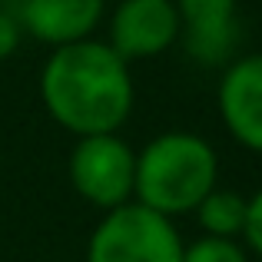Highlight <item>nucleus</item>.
Instances as JSON below:
<instances>
[{
    "instance_id": "nucleus-1",
    "label": "nucleus",
    "mask_w": 262,
    "mask_h": 262,
    "mask_svg": "<svg viewBox=\"0 0 262 262\" xmlns=\"http://www.w3.org/2000/svg\"><path fill=\"white\" fill-rule=\"evenodd\" d=\"M43 106L73 136L116 133L133 113V77L100 40L57 47L40 73Z\"/></svg>"
},
{
    "instance_id": "nucleus-2",
    "label": "nucleus",
    "mask_w": 262,
    "mask_h": 262,
    "mask_svg": "<svg viewBox=\"0 0 262 262\" xmlns=\"http://www.w3.org/2000/svg\"><path fill=\"white\" fill-rule=\"evenodd\" d=\"M216 149L196 133H163L136 153L133 203L173 219L192 212L199 199L216 189Z\"/></svg>"
},
{
    "instance_id": "nucleus-3",
    "label": "nucleus",
    "mask_w": 262,
    "mask_h": 262,
    "mask_svg": "<svg viewBox=\"0 0 262 262\" xmlns=\"http://www.w3.org/2000/svg\"><path fill=\"white\" fill-rule=\"evenodd\" d=\"M86 262H183V243L173 219L126 203L100 219L86 246Z\"/></svg>"
},
{
    "instance_id": "nucleus-4",
    "label": "nucleus",
    "mask_w": 262,
    "mask_h": 262,
    "mask_svg": "<svg viewBox=\"0 0 262 262\" xmlns=\"http://www.w3.org/2000/svg\"><path fill=\"white\" fill-rule=\"evenodd\" d=\"M136 153L116 133L80 136L70 149V183L90 206L110 212L133 203Z\"/></svg>"
},
{
    "instance_id": "nucleus-5",
    "label": "nucleus",
    "mask_w": 262,
    "mask_h": 262,
    "mask_svg": "<svg viewBox=\"0 0 262 262\" xmlns=\"http://www.w3.org/2000/svg\"><path fill=\"white\" fill-rule=\"evenodd\" d=\"M179 40V13L173 0H120L110 20L106 47L120 60H149Z\"/></svg>"
},
{
    "instance_id": "nucleus-6",
    "label": "nucleus",
    "mask_w": 262,
    "mask_h": 262,
    "mask_svg": "<svg viewBox=\"0 0 262 262\" xmlns=\"http://www.w3.org/2000/svg\"><path fill=\"white\" fill-rule=\"evenodd\" d=\"M216 103L232 140L262 153V53L226 63Z\"/></svg>"
},
{
    "instance_id": "nucleus-7",
    "label": "nucleus",
    "mask_w": 262,
    "mask_h": 262,
    "mask_svg": "<svg viewBox=\"0 0 262 262\" xmlns=\"http://www.w3.org/2000/svg\"><path fill=\"white\" fill-rule=\"evenodd\" d=\"M179 33L196 63L223 67L236 50V0H173Z\"/></svg>"
},
{
    "instance_id": "nucleus-8",
    "label": "nucleus",
    "mask_w": 262,
    "mask_h": 262,
    "mask_svg": "<svg viewBox=\"0 0 262 262\" xmlns=\"http://www.w3.org/2000/svg\"><path fill=\"white\" fill-rule=\"evenodd\" d=\"M17 20L24 33L57 50L93 40V30L103 20V0H24Z\"/></svg>"
},
{
    "instance_id": "nucleus-9",
    "label": "nucleus",
    "mask_w": 262,
    "mask_h": 262,
    "mask_svg": "<svg viewBox=\"0 0 262 262\" xmlns=\"http://www.w3.org/2000/svg\"><path fill=\"white\" fill-rule=\"evenodd\" d=\"M246 206H249L246 196L216 186V189H209L199 199V206L192 212H196V223L203 229V236L236 239V236H243V226H246Z\"/></svg>"
},
{
    "instance_id": "nucleus-10",
    "label": "nucleus",
    "mask_w": 262,
    "mask_h": 262,
    "mask_svg": "<svg viewBox=\"0 0 262 262\" xmlns=\"http://www.w3.org/2000/svg\"><path fill=\"white\" fill-rule=\"evenodd\" d=\"M183 262H246V252L236 239L199 236L196 243L183 246Z\"/></svg>"
},
{
    "instance_id": "nucleus-11",
    "label": "nucleus",
    "mask_w": 262,
    "mask_h": 262,
    "mask_svg": "<svg viewBox=\"0 0 262 262\" xmlns=\"http://www.w3.org/2000/svg\"><path fill=\"white\" fill-rule=\"evenodd\" d=\"M243 239L249 243V249H256L259 256H262V189L256 192V196H249V206H246Z\"/></svg>"
},
{
    "instance_id": "nucleus-12",
    "label": "nucleus",
    "mask_w": 262,
    "mask_h": 262,
    "mask_svg": "<svg viewBox=\"0 0 262 262\" xmlns=\"http://www.w3.org/2000/svg\"><path fill=\"white\" fill-rule=\"evenodd\" d=\"M20 40H24V30H20L17 13L0 10V63H4V60H10L13 53H17Z\"/></svg>"
}]
</instances>
